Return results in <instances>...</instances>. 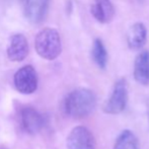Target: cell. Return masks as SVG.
Returning <instances> with one entry per match:
<instances>
[{"mask_svg": "<svg viewBox=\"0 0 149 149\" xmlns=\"http://www.w3.org/2000/svg\"><path fill=\"white\" fill-rule=\"evenodd\" d=\"M35 48L39 56L46 60H55L62 52V42L57 30L43 29L35 38Z\"/></svg>", "mask_w": 149, "mask_h": 149, "instance_id": "7a4b0ae2", "label": "cell"}, {"mask_svg": "<svg viewBox=\"0 0 149 149\" xmlns=\"http://www.w3.org/2000/svg\"><path fill=\"white\" fill-rule=\"evenodd\" d=\"M90 11L100 24H109L115 16V8L111 0H94Z\"/></svg>", "mask_w": 149, "mask_h": 149, "instance_id": "9c48e42d", "label": "cell"}, {"mask_svg": "<svg viewBox=\"0 0 149 149\" xmlns=\"http://www.w3.org/2000/svg\"><path fill=\"white\" fill-rule=\"evenodd\" d=\"M134 78L139 84H149V51H143L134 62Z\"/></svg>", "mask_w": 149, "mask_h": 149, "instance_id": "30bf717a", "label": "cell"}, {"mask_svg": "<svg viewBox=\"0 0 149 149\" xmlns=\"http://www.w3.org/2000/svg\"><path fill=\"white\" fill-rule=\"evenodd\" d=\"M113 149H140V144L133 132L124 130L118 136Z\"/></svg>", "mask_w": 149, "mask_h": 149, "instance_id": "7c38bea8", "label": "cell"}, {"mask_svg": "<svg viewBox=\"0 0 149 149\" xmlns=\"http://www.w3.org/2000/svg\"><path fill=\"white\" fill-rule=\"evenodd\" d=\"M68 149H95V138L90 130L83 126H77L67 137Z\"/></svg>", "mask_w": 149, "mask_h": 149, "instance_id": "5b68a950", "label": "cell"}, {"mask_svg": "<svg viewBox=\"0 0 149 149\" xmlns=\"http://www.w3.org/2000/svg\"><path fill=\"white\" fill-rule=\"evenodd\" d=\"M91 56L93 62L100 69H104L108 63V52L100 39H95L91 49Z\"/></svg>", "mask_w": 149, "mask_h": 149, "instance_id": "4fadbf2b", "label": "cell"}, {"mask_svg": "<svg viewBox=\"0 0 149 149\" xmlns=\"http://www.w3.org/2000/svg\"><path fill=\"white\" fill-rule=\"evenodd\" d=\"M14 86L24 94H31L38 88V74L33 66L26 65L16 71L13 77Z\"/></svg>", "mask_w": 149, "mask_h": 149, "instance_id": "277c9868", "label": "cell"}, {"mask_svg": "<svg viewBox=\"0 0 149 149\" xmlns=\"http://www.w3.org/2000/svg\"><path fill=\"white\" fill-rule=\"evenodd\" d=\"M50 0H26L24 15L31 24H41L46 18Z\"/></svg>", "mask_w": 149, "mask_h": 149, "instance_id": "52a82bcc", "label": "cell"}, {"mask_svg": "<svg viewBox=\"0 0 149 149\" xmlns=\"http://www.w3.org/2000/svg\"><path fill=\"white\" fill-rule=\"evenodd\" d=\"M147 41V29L142 22H135L130 28L127 36V43L130 49L139 50Z\"/></svg>", "mask_w": 149, "mask_h": 149, "instance_id": "8fae6325", "label": "cell"}, {"mask_svg": "<svg viewBox=\"0 0 149 149\" xmlns=\"http://www.w3.org/2000/svg\"><path fill=\"white\" fill-rule=\"evenodd\" d=\"M0 149H6V148H2V147H1V148H0Z\"/></svg>", "mask_w": 149, "mask_h": 149, "instance_id": "5bb4252c", "label": "cell"}, {"mask_svg": "<svg viewBox=\"0 0 149 149\" xmlns=\"http://www.w3.org/2000/svg\"><path fill=\"white\" fill-rule=\"evenodd\" d=\"M30 47L26 36L16 33L10 38L9 45L7 48V56L10 61L22 62L28 57Z\"/></svg>", "mask_w": 149, "mask_h": 149, "instance_id": "8992f818", "label": "cell"}, {"mask_svg": "<svg viewBox=\"0 0 149 149\" xmlns=\"http://www.w3.org/2000/svg\"><path fill=\"white\" fill-rule=\"evenodd\" d=\"M128 102V84L125 78L115 83L112 93L102 106V111L109 115H117L125 110Z\"/></svg>", "mask_w": 149, "mask_h": 149, "instance_id": "3957f363", "label": "cell"}, {"mask_svg": "<svg viewBox=\"0 0 149 149\" xmlns=\"http://www.w3.org/2000/svg\"><path fill=\"white\" fill-rule=\"evenodd\" d=\"M96 106V97L88 88L74 89L67 95L64 102L65 112L74 119H83L89 116Z\"/></svg>", "mask_w": 149, "mask_h": 149, "instance_id": "6da1fadb", "label": "cell"}, {"mask_svg": "<svg viewBox=\"0 0 149 149\" xmlns=\"http://www.w3.org/2000/svg\"><path fill=\"white\" fill-rule=\"evenodd\" d=\"M22 126L29 134H37L42 130L44 126V118L36 109L31 107H26L20 112Z\"/></svg>", "mask_w": 149, "mask_h": 149, "instance_id": "ba28073f", "label": "cell"}]
</instances>
